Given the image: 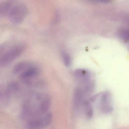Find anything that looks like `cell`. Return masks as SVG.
Here are the masks:
<instances>
[{"mask_svg": "<svg viewBox=\"0 0 129 129\" xmlns=\"http://www.w3.org/2000/svg\"><path fill=\"white\" fill-rule=\"evenodd\" d=\"M23 44L16 45L6 50L0 56V67L7 66L19 58L25 50Z\"/></svg>", "mask_w": 129, "mask_h": 129, "instance_id": "cell-1", "label": "cell"}, {"mask_svg": "<svg viewBox=\"0 0 129 129\" xmlns=\"http://www.w3.org/2000/svg\"><path fill=\"white\" fill-rule=\"evenodd\" d=\"M28 14V8L25 5L17 4L12 7L8 14L9 21L12 24L18 25L22 23Z\"/></svg>", "mask_w": 129, "mask_h": 129, "instance_id": "cell-2", "label": "cell"}, {"mask_svg": "<svg viewBox=\"0 0 129 129\" xmlns=\"http://www.w3.org/2000/svg\"><path fill=\"white\" fill-rule=\"evenodd\" d=\"M98 108L104 114H109L113 111L111 94L108 91H105L98 94Z\"/></svg>", "mask_w": 129, "mask_h": 129, "instance_id": "cell-3", "label": "cell"}, {"mask_svg": "<svg viewBox=\"0 0 129 129\" xmlns=\"http://www.w3.org/2000/svg\"><path fill=\"white\" fill-rule=\"evenodd\" d=\"M53 119L51 113H48L41 116L31 119L27 123L28 129H44L49 126Z\"/></svg>", "mask_w": 129, "mask_h": 129, "instance_id": "cell-4", "label": "cell"}, {"mask_svg": "<svg viewBox=\"0 0 129 129\" xmlns=\"http://www.w3.org/2000/svg\"><path fill=\"white\" fill-rule=\"evenodd\" d=\"M41 73V69L38 65L33 63L31 66L20 74V80L28 85H31L34 80L38 77Z\"/></svg>", "mask_w": 129, "mask_h": 129, "instance_id": "cell-5", "label": "cell"}, {"mask_svg": "<svg viewBox=\"0 0 129 129\" xmlns=\"http://www.w3.org/2000/svg\"><path fill=\"white\" fill-rule=\"evenodd\" d=\"M85 97V96L82 89L79 87H77L74 92L73 100L74 108L76 111H79L83 106Z\"/></svg>", "mask_w": 129, "mask_h": 129, "instance_id": "cell-6", "label": "cell"}, {"mask_svg": "<svg viewBox=\"0 0 129 129\" xmlns=\"http://www.w3.org/2000/svg\"><path fill=\"white\" fill-rule=\"evenodd\" d=\"M73 75L77 82L82 80L93 76L92 73L90 70L84 69H76L73 72Z\"/></svg>", "mask_w": 129, "mask_h": 129, "instance_id": "cell-7", "label": "cell"}, {"mask_svg": "<svg viewBox=\"0 0 129 129\" xmlns=\"http://www.w3.org/2000/svg\"><path fill=\"white\" fill-rule=\"evenodd\" d=\"M14 1H5L0 2V18L8 15L11 9L14 5Z\"/></svg>", "mask_w": 129, "mask_h": 129, "instance_id": "cell-8", "label": "cell"}, {"mask_svg": "<svg viewBox=\"0 0 129 129\" xmlns=\"http://www.w3.org/2000/svg\"><path fill=\"white\" fill-rule=\"evenodd\" d=\"M32 64L33 63L29 61H22L19 62L14 66L12 72L14 74H20Z\"/></svg>", "mask_w": 129, "mask_h": 129, "instance_id": "cell-9", "label": "cell"}, {"mask_svg": "<svg viewBox=\"0 0 129 129\" xmlns=\"http://www.w3.org/2000/svg\"><path fill=\"white\" fill-rule=\"evenodd\" d=\"M83 107L86 117L88 119H90L92 118L94 115V110L91 103L88 100H85L83 102Z\"/></svg>", "mask_w": 129, "mask_h": 129, "instance_id": "cell-10", "label": "cell"}, {"mask_svg": "<svg viewBox=\"0 0 129 129\" xmlns=\"http://www.w3.org/2000/svg\"><path fill=\"white\" fill-rule=\"evenodd\" d=\"M118 36L122 40L125 41H129V28H120L117 32Z\"/></svg>", "mask_w": 129, "mask_h": 129, "instance_id": "cell-11", "label": "cell"}, {"mask_svg": "<svg viewBox=\"0 0 129 129\" xmlns=\"http://www.w3.org/2000/svg\"><path fill=\"white\" fill-rule=\"evenodd\" d=\"M10 94L7 87H0V101L6 102L10 98Z\"/></svg>", "mask_w": 129, "mask_h": 129, "instance_id": "cell-12", "label": "cell"}, {"mask_svg": "<svg viewBox=\"0 0 129 129\" xmlns=\"http://www.w3.org/2000/svg\"><path fill=\"white\" fill-rule=\"evenodd\" d=\"M62 59L64 65L67 67H70L72 63V58L69 53L63 51L62 54Z\"/></svg>", "mask_w": 129, "mask_h": 129, "instance_id": "cell-13", "label": "cell"}, {"mask_svg": "<svg viewBox=\"0 0 129 129\" xmlns=\"http://www.w3.org/2000/svg\"><path fill=\"white\" fill-rule=\"evenodd\" d=\"M8 91L10 94L16 92L19 88L18 84L15 82H11L7 87Z\"/></svg>", "mask_w": 129, "mask_h": 129, "instance_id": "cell-14", "label": "cell"}, {"mask_svg": "<svg viewBox=\"0 0 129 129\" xmlns=\"http://www.w3.org/2000/svg\"><path fill=\"white\" fill-rule=\"evenodd\" d=\"M125 21L126 22V24H127L129 28V16L127 17L126 18Z\"/></svg>", "mask_w": 129, "mask_h": 129, "instance_id": "cell-15", "label": "cell"}]
</instances>
